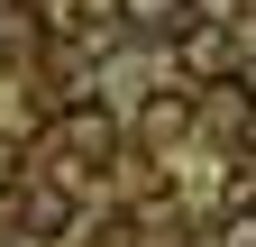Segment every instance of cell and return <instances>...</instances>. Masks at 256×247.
<instances>
[{"instance_id":"6da1fadb","label":"cell","mask_w":256,"mask_h":247,"mask_svg":"<svg viewBox=\"0 0 256 247\" xmlns=\"http://www.w3.org/2000/svg\"><path fill=\"white\" fill-rule=\"evenodd\" d=\"M174 64L192 82H229L238 74V46H229V28H183V37H174Z\"/></svg>"},{"instance_id":"7a4b0ae2","label":"cell","mask_w":256,"mask_h":247,"mask_svg":"<svg viewBox=\"0 0 256 247\" xmlns=\"http://www.w3.org/2000/svg\"><path fill=\"white\" fill-rule=\"evenodd\" d=\"M55 138H64V146H82L92 165L110 156V119H92V110H64V119H55Z\"/></svg>"},{"instance_id":"3957f363","label":"cell","mask_w":256,"mask_h":247,"mask_svg":"<svg viewBox=\"0 0 256 247\" xmlns=\"http://www.w3.org/2000/svg\"><path fill=\"white\" fill-rule=\"evenodd\" d=\"M28 220H37V229H46V238H55V229H64V220H74V202H64V192H28Z\"/></svg>"},{"instance_id":"277c9868","label":"cell","mask_w":256,"mask_h":247,"mask_svg":"<svg viewBox=\"0 0 256 247\" xmlns=\"http://www.w3.org/2000/svg\"><path fill=\"white\" fill-rule=\"evenodd\" d=\"M138 128H146V138H156V146H165V138H174V128H183V101H146V119H138Z\"/></svg>"},{"instance_id":"5b68a950","label":"cell","mask_w":256,"mask_h":247,"mask_svg":"<svg viewBox=\"0 0 256 247\" xmlns=\"http://www.w3.org/2000/svg\"><path fill=\"white\" fill-rule=\"evenodd\" d=\"M128 18H146V28H174V18H183V0H128Z\"/></svg>"},{"instance_id":"8992f818","label":"cell","mask_w":256,"mask_h":247,"mask_svg":"<svg viewBox=\"0 0 256 247\" xmlns=\"http://www.w3.org/2000/svg\"><path fill=\"white\" fill-rule=\"evenodd\" d=\"M202 18H210V28H229V0H202Z\"/></svg>"}]
</instances>
